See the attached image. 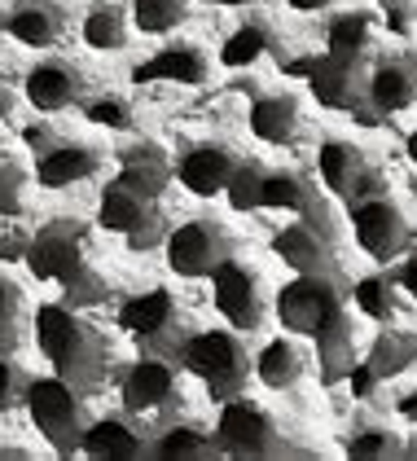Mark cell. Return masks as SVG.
Returning <instances> with one entry per match:
<instances>
[{"label": "cell", "instance_id": "40", "mask_svg": "<svg viewBox=\"0 0 417 461\" xmlns=\"http://www.w3.org/2000/svg\"><path fill=\"white\" fill-rule=\"evenodd\" d=\"M27 387H32V374H27V369H18V365H14V356L0 352V413L23 409Z\"/></svg>", "mask_w": 417, "mask_h": 461}, {"label": "cell", "instance_id": "14", "mask_svg": "<svg viewBox=\"0 0 417 461\" xmlns=\"http://www.w3.org/2000/svg\"><path fill=\"white\" fill-rule=\"evenodd\" d=\"M413 360H417V334H409V330H383V334H374L369 356L351 365V374L343 383L351 387L356 400H369L386 378H400Z\"/></svg>", "mask_w": 417, "mask_h": 461}, {"label": "cell", "instance_id": "16", "mask_svg": "<svg viewBox=\"0 0 417 461\" xmlns=\"http://www.w3.org/2000/svg\"><path fill=\"white\" fill-rule=\"evenodd\" d=\"M308 88H313L316 106L325 110H351L365 102V58H339V53H316L308 62Z\"/></svg>", "mask_w": 417, "mask_h": 461}, {"label": "cell", "instance_id": "1", "mask_svg": "<svg viewBox=\"0 0 417 461\" xmlns=\"http://www.w3.org/2000/svg\"><path fill=\"white\" fill-rule=\"evenodd\" d=\"M35 343L44 360L53 365L58 378H67L75 391L93 395L102 387L105 365H110V343L93 321L79 317V308L67 303H40L35 308Z\"/></svg>", "mask_w": 417, "mask_h": 461}, {"label": "cell", "instance_id": "17", "mask_svg": "<svg viewBox=\"0 0 417 461\" xmlns=\"http://www.w3.org/2000/svg\"><path fill=\"white\" fill-rule=\"evenodd\" d=\"M79 453L93 461H137L150 457V435H145L137 413L119 409V413H105V418L84 426Z\"/></svg>", "mask_w": 417, "mask_h": 461}, {"label": "cell", "instance_id": "47", "mask_svg": "<svg viewBox=\"0 0 417 461\" xmlns=\"http://www.w3.org/2000/svg\"><path fill=\"white\" fill-rule=\"evenodd\" d=\"M290 9H299V14H321V9H330L334 0H286Z\"/></svg>", "mask_w": 417, "mask_h": 461}, {"label": "cell", "instance_id": "44", "mask_svg": "<svg viewBox=\"0 0 417 461\" xmlns=\"http://www.w3.org/2000/svg\"><path fill=\"white\" fill-rule=\"evenodd\" d=\"M23 141L40 154V149H49V145L58 141V132H53V123H40V128H27V132H23Z\"/></svg>", "mask_w": 417, "mask_h": 461}, {"label": "cell", "instance_id": "6", "mask_svg": "<svg viewBox=\"0 0 417 461\" xmlns=\"http://www.w3.org/2000/svg\"><path fill=\"white\" fill-rule=\"evenodd\" d=\"M215 444H220V457H238V461H264V457H286L290 453L277 422H273V413L264 404L246 400V395L220 400Z\"/></svg>", "mask_w": 417, "mask_h": 461}, {"label": "cell", "instance_id": "36", "mask_svg": "<svg viewBox=\"0 0 417 461\" xmlns=\"http://www.w3.org/2000/svg\"><path fill=\"white\" fill-rule=\"evenodd\" d=\"M79 106H84V119H88V123L110 128V132H128V128L137 123V110H132V102H128V97H119V93H97V97H84Z\"/></svg>", "mask_w": 417, "mask_h": 461}, {"label": "cell", "instance_id": "41", "mask_svg": "<svg viewBox=\"0 0 417 461\" xmlns=\"http://www.w3.org/2000/svg\"><path fill=\"white\" fill-rule=\"evenodd\" d=\"M23 212V167L9 149H0V215Z\"/></svg>", "mask_w": 417, "mask_h": 461}, {"label": "cell", "instance_id": "30", "mask_svg": "<svg viewBox=\"0 0 417 461\" xmlns=\"http://www.w3.org/2000/svg\"><path fill=\"white\" fill-rule=\"evenodd\" d=\"M250 374H255L268 391H290L299 378H304V352H299L290 339H268V343L255 352Z\"/></svg>", "mask_w": 417, "mask_h": 461}, {"label": "cell", "instance_id": "26", "mask_svg": "<svg viewBox=\"0 0 417 461\" xmlns=\"http://www.w3.org/2000/svg\"><path fill=\"white\" fill-rule=\"evenodd\" d=\"M114 163H119V176L114 180H123L128 189H137L145 198H159V194L172 185V158L154 141L123 145V149L114 154Z\"/></svg>", "mask_w": 417, "mask_h": 461}, {"label": "cell", "instance_id": "38", "mask_svg": "<svg viewBox=\"0 0 417 461\" xmlns=\"http://www.w3.org/2000/svg\"><path fill=\"white\" fill-rule=\"evenodd\" d=\"M102 299H105V282L88 264H79L67 282H62V299H58V303H67V308H97Z\"/></svg>", "mask_w": 417, "mask_h": 461}, {"label": "cell", "instance_id": "13", "mask_svg": "<svg viewBox=\"0 0 417 461\" xmlns=\"http://www.w3.org/2000/svg\"><path fill=\"white\" fill-rule=\"evenodd\" d=\"M348 215H351V229H356V247L365 250L369 259H400L404 247H409V224L400 207L386 198V189H374L365 198L348 203Z\"/></svg>", "mask_w": 417, "mask_h": 461}, {"label": "cell", "instance_id": "42", "mask_svg": "<svg viewBox=\"0 0 417 461\" xmlns=\"http://www.w3.org/2000/svg\"><path fill=\"white\" fill-rule=\"evenodd\" d=\"M383 23L391 36H413L417 18H413V0H383Z\"/></svg>", "mask_w": 417, "mask_h": 461}, {"label": "cell", "instance_id": "46", "mask_svg": "<svg viewBox=\"0 0 417 461\" xmlns=\"http://www.w3.org/2000/svg\"><path fill=\"white\" fill-rule=\"evenodd\" d=\"M14 106H18V97H14V88H9V84L0 79V123H5V119L14 114Z\"/></svg>", "mask_w": 417, "mask_h": 461}, {"label": "cell", "instance_id": "21", "mask_svg": "<svg viewBox=\"0 0 417 461\" xmlns=\"http://www.w3.org/2000/svg\"><path fill=\"white\" fill-rule=\"evenodd\" d=\"M207 79H211V58L189 40L163 44L159 53H150L145 62L132 67V84H185V88H198Z\"/></svg>", "mask_w": 417, "mask_h": 461}, {"label": "cell", "instance_id": "5", "mask_svg": "<svg viewBox=\"0 0 417 461\" xmlns=\"http://www.w3.org/2000/svg\"><path fill=\"white\" fill-rule=\"evenodd\" d=\"M348 303V285H343V273L339 268H325V273H295V282H286L277 290V321L286 334H308L313 339L316 330L330 317H339Z\"/></svg>", "mask_w": 417, "mask_h": 461}, {"label": "cell", "instance_id": "4", "mask_svg": "<svg viewBox=\"0 0 417 461\" xmlns=\"http://www.w3.org/2000/svg\"><path fill=\"white\" fill-rule=\"evenodd\" d=\"M23 404H27L32 426L49 439L53 453H62V457L79 453V435H84V426H88L84 391H75L67 378H58V374H49V378H32Z\"/></svg>", "mask_w": 417, "mask_h": 461}, {"label": "cell", "instance_id": "49", "mask_svg": "<svg viewBox=\"0 0 417 461\" xmlns=\"http://www.w3.org/2000/svg\"><path fill=\"white\" fill-rule=\"evenodd\" d=\"M203 5H224V9H242V5H259V0H203Z\"/></svg>", "mask_w": 417, "mask_h": 461}, {"label": "cell", "instance_id": "11", "mask_svg": "<svg viewBox=\"0 0 417 461\" xmlns=\"http://www.w3.org/2000/svg\"><path fill=\"white\" fill-rule=\"evenodd\" d=\"M207 282H211L215 312L229 321V330H238V334H255V330L264 325V285H259V273H255L246 259L229 255Z\"/></svg>", "mask_w": 417, "mask_h": 461}, {"label": "cell", "instance_id": "27", "mask_svg": "<svg viewBox=\"0 0 417 461\" xmlns=\"http://www.w3.org/2000/svg\"><path fill=\"white\" fill-rule=\"evenodd\" d=\"M281 49V36L277 27H273V18H264V14H250L242 18L224 44H220V67H229V71H246V67H255L259 58H268V53H277Z\"/></svg>", "mask_w": 417, "mask_h": 461}, {"label": "cell", "instance_id": "33", "mask_svg": "<svg viewBox=\"0 0 417 461\" xmlns=\"http://www.w3.org/2000/svg\"><path fill=\"white\" fill-rule=\"evenodd\" d=\"M369 36H374V14L365 9H343L325 23V53L339 58H365L369 53Z\"/></svg>", "mask_w": 417, "mask_h": 461}, {"label": "cell", "instance_id": "43", "mask_svg": "<svg viewBox=\"0 0 417 461\" xmlns=\"http://www.w3.org/2000/svg\"><path fill=\"white\" fill-rule=\"evenodd\" d=\"M395 282H400V290H404L409 299H417V250L404 255V264L395 268Z\"/></svg>", "mask_w": 417, "mask_h": 461}, {"label": "cell", "instance_id": "28", "mask_svg": "<svg viewBox=\"0 0 417 461\" xmlns=\"http://www.w3.org/2000/svg\"><path fill=\"white\" fill-rule=\"evenodd\" d=\"M321 203L316 185L295 167H277V172H259V189H255V207L259 212H286L304 215Z\"/></svg>", "mask_w": 417, "mask_h": 461}, {"label": "cell", "instance_id": "29", "mask_svg": "<svg viewBox=\"0 0 417 461\" xmlns=\"http://www.w3.org/2000/svg\"><path fill=\"white\" fill-rule=\"evenodd\" d=\"M250 132L264 145H290L299 137V102L295 93H255L250 102Z\"/></svg>", "mask_w": 417, "mask_h": 461}, {"label": "cell", "instance_id": "18", "mask_svg": "<svg viewBox=\"0 0 417 461\" xmlns=\"http://www.w3.org/2000/svg\"><path fill=\"white\" fill-rule=\"evenodd\" d=\"M23 93L40 114H58V110L79 106L88 97V79L67 58H40L23 79Z\"/></svg>", "mask_w": 417, "mask_h": 461}, {"label": "cell", "instance_id": "3", "mask_svg": "<svg viewBox=\"0 0 417 461\" xmlns=\"http://www.w3.org/2000/svg\"><path fill=\"white\" fill-rule=\"evenodd\" d=\"M119 325L141 352L168 356L180 365V348L189 339V325H185V312H180V303L168 285H154V290H141L132 299H123Z\"/></svg>", "mask_w": 417, "mask_h": 461}, {"label": "cell", "instance_id": "48", "mask_svg": "<svg viewBox=\"0 0 417 461\" xmlns=\"http://www.w3.org/2000/svg\"><path fill=\"white\" fill-rule=\"evenodd\" d=\"M404 154H409V163L417 167V128L409 132V137H404Z\"/></svg>", "mask_w": 417, "mask_h": 461}, {"label": "cell", "instance_id": "23", "mask_svg": "<svg viewBox=\"0 0 417 461\" xmlns=\"http://www.w3.org/2000/svg\"><path fill=\"white\" fill-rule=\"evenodd\" d=\"M67 9L58 0H18L5 18H0V32L27 49H53L58 40L67 36Z\"/></svg>", "mask_w": 417, "mask_h": 461}, {"label": "cell", "instance_id": "32", "mask_svg": "<svg viewBox=\"0 0 417 461\" xmlns=\"http://www.w3.org/2000/svg\"><path fill=\"white\" fill-rule=\"evenodd\" d=\"M343 453L356 461H395L409 457V444H404V435H395L383 422H356L343 439Z\"/></svg>", "mask_w": 417, "mask_h": 461}, {"label": "cell", "instance_id": "37", "mask_svg": "<svg viewBox=\"0 0 417 461\" xmlns=\"http://www.w3.org/2000/svg\"><path fill=\"white\" fill-rule=\"evenodd\" d=\"M23 348V290L0 273V352L14 356Z\"/></svg>", "mask_w": 417, "mask_h": 461}, {"label": "cell", "instance_id": "24", "mask_svg": "<svg viewBox=\"0 0 417 461\" xmlns=\"http://www.w3.org/2000/svg\"><path fill=\"white\" fill-rule=\"evenodd\" d=\"M150 457H159V461H211V457H220V444H215V430H207L203 422L168 413L163 426L150 435Z\"/></svg>", "mask_w": 417, "mask_h": 461}, {"label": "cell", "instance_id": "25", "mask_svg": "<svg viewBox=\"0 0 417 461\" xmlns=\"http://www.w3.org/2000/svg\"><path fill=\"white\" fill-rule=\"evenodd\" d=\"M313 352H316V374L325 387H339L356 365V325H351L348 308L339 317H330L313 334Z\"/></svg>", "mask_w": 417, "mask_h": 461}, {"label": "cell", "instance_id": "9", "mask_svg": "<svg viewBox=\"0 0 417 461\" xmlns=\"http://www.w3.org/2000/svg\"><path fill=\"white\" fill-rule=\"evenodd\" d=\"M119 400L128 413L137 418H168L185 404V391H180V365L168 356H150L141 352V360L123 374L119 383Z\"/></svg>", "mask_w": 417, "mask_h": 461}, {"label": "cell", "instance_id": "20", "mask_svg": "<svg viewBox=\"0 0 417 461\" xmlns=\"http://www.w3.org/2000/svg\"><path fill=\"white\" fill-rule=\"evenodd\" d=\"M365 102L383 119L409 110L417 102V58L413 53H383L365 75Z\"/></svg>", "mask_w": 417, "mask_h": 461}, {"label": "cell", "instance_id": "19", "mask_svg": "<svg viewBox=\"0 0 417 461\" xmlns=\"http://www.w3.org/2000/svg\"><path fill=\"white\" fill-rule=\"evenodd\" d=\"M238 163H242V154H238L233 145L203 141V145H189V149L176 158L172 176L180 180L194 198H215V194H224V185H229Z\"/></svg>", "mask_w": 417, "mask_h": 461}, {"label": "cell", "instance_id": "10", "mask_svg": "<svg viewBox=\"0 0 417 461\" xmlns=\"http://www.w3.org/2000/svg\"><path fill=\"white\" fill-rule=\"evenodd\" d=\"M334 242H339V233H334L325 207L316 203L313 212H304L299 220H290L286 229H277L268 238V250L277 255L290 273H325V268H339L334 264Z\"/></svg>", "mask_w": 417, "mask_h": 461}, {"label": "cell", "instance_id": "2", "mask_svg": "<svg viewBox=\"0 0 417 461\" xmlns=\"http://www.w3.org/2000/svg\"><path fill=\"white\" fill-rule=\"evenodd\" d=\"M180 369L194 374L220 404L229 395H242L246 378H250V352L238 339V330H198L180 348Z\"/></svg>", "mask_w": 417, "mask_h": 461}, {"label": "cell", "instance_id": "35", "mask_svg": "<svg viewBox=\"0 0 417 461\" xmlns=\"http://www.w3.org/2000/svg\"><path fill=\"white\" fill-rule=\"evenodd\" d=\"M189 0H132V23L141 36H168L185 23Z\"/></svg>", "mask_w": 417, "mask_h": 461}, {"label": "cell", "instance_id": "45", "mask_svg": "<svg viewBox=\"0 0 417 461\" xmlns=\"http://www.w3.org/2000/svg\"><path fill=\"white\" fill-rule=\"evenodd\" d=\"M395 413H400L404 422H417V387L413 391H400V395H395Z\"/></svg>", "mask_w": 417, "mask_h": 461}, {"label": "cell", "instance_id": "8", "mask_svg": "<svg viewBox=\"0 0 417 461\" xmlns=\"http://www.w3.org/2000/svg\"><path fill=\"white\" fill-rule=\"evenodd\" d=\"M97 224L105 233L123 238L132 250H150L163 242V212L159 198H145L137 189H128L123 180H110L97 198Z\"/></svg>", "mask_w": 417, "mask_h": 461}, {"label": "cell", "instance_id": "39", "mask_svg": "<svg viewBox=\"0 0 417 461\" xmlns=\"http://www.w3.org/2000/svg\"><path fill=\"white\" fill-rule=\"evenodd\" d=\"M259 163L255 158H242L238 167H233V176L224 185V198H229V207L233 212H255V189H259Z\"/></svg>", "mask_w": 417, "mask_h": 461}, {"label": "cell", "instance_id": "31", "mask_svg": "<svg viewBox=\"0 0 417 461\" xmlns=\"http://www.w3.org/2000/svg\"><path fill=\"white\" fill-rule=\"evenodd\" d=\"M79 36H84L88 49H97V53L123 49V44H128V9H123L119 0H93L88 14H84V23H79Z\"/></svg>", "mask_w": 417, "mask_h": 461}, {"label": "cell", "instance_id": "15", "mask_svg": "<svg viewBox=\"0 0 417 461\" xmlns=\"http://www.w3.org/2000/svg\"><path fill=\"white\" fill-rule=\"evenodd\" d=\"M316 172H321V185L343 198V203H356L374 189H383V176L374 172V163L365 158V149H356L351 141H321L316 149Z\"/></svg>", "mask_w": 417, "mask_h": 461}, {"label": "cell", "instance_id": "22", "mask_svg": "<svg viewBox=\"0 0 417 461\" xmlns=\"http://www.w3.org/2000/svg\"><path fill=\"white\" fill-rule=\"evenodd\" d=\"M35 180L44 189H70V185H84L88 176L102 172V149L97 145H84V141H58L49 149L35 154Z\"/></svg>", "mask_w": 417, "mask_h": 461}, {"label": "cell", "instance_id": "12", "mask_svg": "<svg viewBox=\"0 0 417 461\" xmlns=\"http://www.w3.org/2000/svg\"><path fill=\"white\" fill-rule=\"evenodd\" d=\"M23 264L35 282H67L70 273L84 264V224L70 220V215H58L49 224H40L32 233V242L23 250Z\"/></svg>", "mask_w": 417, "mask_h": 461}, {"label": "cell", "instance_id": "34", "mask_svg": "<svg viewBox=\"0 0 417 461\" xmlns=\"http://www.w3.org/2000/svg\"><path fill=\"white\" fill-rule=\"evenodd\" d=\"M395 294H400V282H395V268H378V273H365L360 282L351 285V299H356V312L369 321H391L395 317Z\"/></svg>", "mask_w": 417, "mask_h": 461}, {"label": "cell", "instance_id": "7", "mask_svg": "<svg viewBox=\"0 0 417 461\" xmlns=\"http://www.w3.org/2000/svg\"><path fill=\"white\" fill-rule=\"evenodd\" d=\"M163 250H168V268L176 277L203 282L233 255V233L215 215H194V220H185L180 229H172L163 238Z\"/></svg>", "mask_w": 417, "mask_h": 461}]
</instances>
